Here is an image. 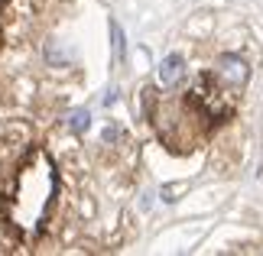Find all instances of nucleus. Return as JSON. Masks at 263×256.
Listing matches in <instances>:
<instances>
[{
  "label": "nucleus",
  "mask_w": 263,
  "mask_h": 256,
  "mask_svg": "<svg viewBox=\"0 0 263 256\" xmlns=\"http://www.w3.org/2000/svg\"><path fill=\"white\" fill-rule=\"evenodd\" d=\"M218 78L224 81L228 88H244L250 78V68L240 55H221L218 58Z\"/></svg>",
  "instance_id": "1"
},
{
  "label": "nucleus",
  "mask_w": 263,
  "mask_h": 256,
  "mask_svg": "<svg viewBox=\"0 0 263 256\" xmlns=\"http://www.w3.org/2000/svg\"><path fill=\"white\" fill-rule=\"evenodd\" d=\"M182 75H185V62H182V55H169V58H163V65H159V81H163L166 88L179 85Z\"/></svg>",
  "instance_id": "2"
},
{
  "label": "nucleus",
  "mask_w": 263,
  "mask_h": 256,
  "mask_svg": "<svg viewBox=\"0 0 263 256\" xmlns=\"http://www.w3.org/2000/svg\"><path fill=\"white\" fill-rule=\"evenodd\" d=\"M88 127H91V114H88V110H75V114L68 117V130H72V133H85Z\"/></svg>",
  "instance_id": "3"
},
{
  "label": "nucleus",
  "mask_w": 263,
  "mask_h": 256,
  "mask_svg": "<svg viewBox=\"0 0 263 256\" xmlns=\"http://www.w3.org/2000/svg\"><path fill=\"white\" fill-rule=\"evenodd\" d=\"M110 39H114V62H120V55H124V33H120V26L110 19Z\"/></svg>",
  "instance_id": "4"
},
{
  "label": "nucleus",
  "mask_w": 263,
  "mask_h": 256,
  "mask_svg": "<svg viewBox=\"0 0 263 256\" xmlns=\"http://www.w3.org/2000/svg\"><path fill=\"white\" fill-rule=\"evenodd\" d=\"M179 191H182V185H166V188H163V201H176Z\"/></svg>",
  "instance_id": "5"
}]
</instances>
